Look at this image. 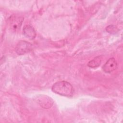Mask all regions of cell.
<instances>
[{
    "label": "cell",
    "mask_w": 123,
    "mask_h": 123,
    "mask_svg": "<svg viewBox=\"0 0 123 123\" xmlns=\"http://www.w3.org/2000/svg\"><path fill=\"white\" fill-rule=\"evenodd\" d=\"M23 34L30 39H34L37 35L36 32L33 26L30 25H25L23 27Z\"/></svg>",
    "instance_id": "8992f818"
},
{
    "label": "cell",
    "mask_w": 123,
    "mask_h": 123,
    "mask_svg": "<svg viewBox=\"0 0 123 123\" xmlns=\"http://www.w3.org/2000/svg\"><path fill=\"white\" fill-rule=\"evenodd\" d=\"M24 18L22 17L13 15L9 19L10 26L13 31H17L20 29L23 22Z\"/></svg>",
    "instance_id": "3957f363"
},
{
    "label": "cell",
    "mask_w": 123,
    "mask_h": 123,
    "mask_svg": "<svg viewBox=\"0 0 123 123\" xmlns=\"http://www.w3.org/2000/svg\"><path fill=\"white\" fill-rule=\"evenodd\" d=\"M32 49V45L29 42L21 40L17 44L15 51L18 55H23L30 52Z\"/></svg>",
    "instance_id": "7a4b0ae2"
},
{
    "label": "cell",
    "mask_w": 123,
    "mask_h": 123,
    "mask_svg": "<svg viewBox=\"0 0 123 123\" xmlns=\"http://www.w3.org/2000/svg\"><path fill=\"white\" fill-rule=\"evenodd\" d=\"M37 101L39 105L45 109H48L51 107L53 104L52 99L47 96H41L38 97Z\"/></svg>",
    "instance_id": "5b68a950"
},
{
    "label": "cell",
    "mask_w": 123,
    "mask_h": 123,
    "mask_svg": "<svg viewBox=\"0 0 123 123\" xmlns=\"http://www.w3.org/2000/svg\"><path fill=\"white\" fill-rule=\"evenodd\" d=\"M51 89L55 93L65 97H71L74 93L73 86L66 81L56 82L52 86Z\"/></svg>",
    "instance_id": "6da1fadb"
},
{
    "label": "cell",
    "mask_w": 123,
    "mask_h": 123,
    "mask_svg": "<svg viewBox=\"0 0 123 123\" xmlns=\"http://www.w3.org/2000/svg\"><path fill=\"white\" fill-rule=\"evenodd\" d=\"M102 62V58L101 56L95 57L93 60L89 62L87 66L90 68H94L98 67Z\"/></svg>",
    "instance_id": "52a82bcc"
},
{
    "label": "cell",
    "mask_w": 123,
    "mask_h": 123,
    "mask_svg": "<svg viewBox=\"0 0 123 123\" xmlns=\"http://www.w3.org/2000/svg\"><path fill=\"white\" fill-rule=\"evenodd\" d=\"M117 68V63L113 58H110L102 67L103 70L107 73H110L114 71Z\"/></svg>",
    "instance_id": "277c9868"
},
{
    "label": "cell",
    "mask_w": 123,
    "mask_h": 123,
    "mask_svg": "<svg viewBox=\"0 0 123 123\" xmlns=\"http://www.w3.org/2000/svg\"><path fill=\"white\" fill-rule=\"evenodd\" d=\"M106 30L108 33L111 34H115L118 31L117 27L113 25H110L107 26L106 28Z\"/></svg>",
    "instance_id": "ba28073f"
}]
</instances>
